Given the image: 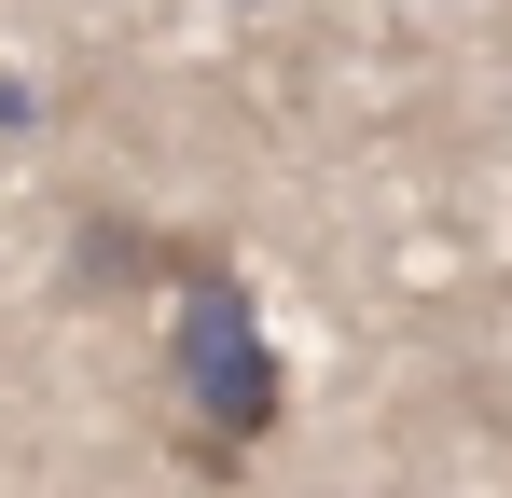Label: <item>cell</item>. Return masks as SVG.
<instances>
[{
	"mask_svg": "<svg viewBox=\"0 0 512 498\" xmlns=\"http://www.w3.org/2000/svg\"><path fill=\"white\" fill-rule=\"evenodd\" d=\"M277 415H291V374L263 360L250 291H236L222 263H194V291H180V429H194V457H208V471H236Z\"/></svg>",
	"mask_w": 512,
	"mask_h": 498,
	"instance_id": "obj_1",
	"label": "cell"
}]
</instances>
